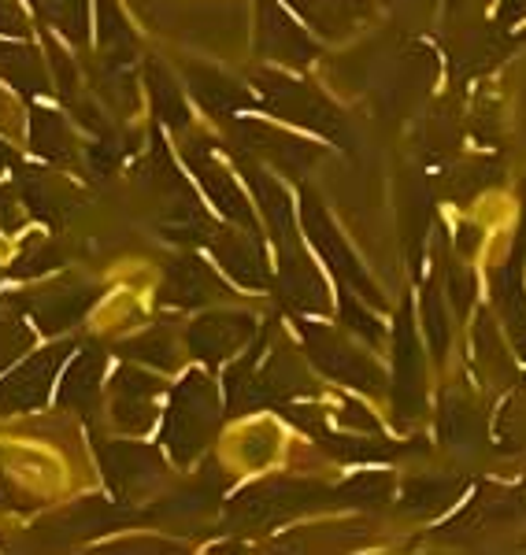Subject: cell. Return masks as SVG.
Masks as SVG:
<instances>
[{
  "label": "cell",
  "mask_w": 526,
  "mask_h": 555,
  "mask_svg": "<svg viewBox=\"0 0 526 555\" xmlns=\"http://www.w3.org/2000/svg\"><path fill=\"white\" fill-rule=\"evenodd\" d=\"M441 437L452 444H463L475 437V415H471L467 404H460V400H449L441 411Z\"/></svg>",
  "instance_id": "29"
},
{
  "label": "cell",
  "mask_w": 526,
  "mask_h": 555,
  "mask_svg": "<svg viewBox=\"0 0 526 555\" xmlns=\"http://www.w3.org/2000/svg\"><path fill=\"white\" fill-rule=\"evenodd\" d=\"M26 348H30V330L20 319H0V371Z\"/></svg>",
  "instance_id": "30"
},
{
  "label": "cell",
  "mask_w": 526,
  "mask_h": 555,
  "mask_svg": "<svg viewBox=\"0 0 526 555\" xmlns=\"http://www.w3.org/2000/svg\"><path fill=\"white\" fill-rule=\"evenodd\" d=\"M342 315L349 319V330H356V334H363L371 345L382 341V326L374 322V315H368V311H360V304L352 300V293H345L342 297Z\"/></svg>",
  "instance_id": "32"
},
{
  "label": "cell",
  "mask_w": 526,
  "mask_h": 555,
  "mask_svg": "<svg viewBox=\"0 0 526 555\" xmlns=\"http://www.w3.org/2000/svg\"><path fill=\"white\" fill-rule=\"evenodd\" d=\"M0 78L12 82L15 89H23V93H44V89H49V78H44L38 52L26 49V44L0 41Z\"/></svg>",
  "instance_id": "21"
},
{
  "label": "cell",
  "mask_w": 526,
  "mask_h": 555,
  "mask_svg": "<svg viewBox=\"0 0 526 555\" xmlns=\"http://www.w3.org/2000/svg\"><path fill=\"white\" fill-rule=\"evenodd\" d=\"M242 171L248 175V182H253L256 196L264 201V215H267V222H271L274 234H279L282 245L297 241V234H293V201H290V193H285L271 175H264L256 164H248V159H242Z\"/></svg>",
  "instance_id": "18"
},
{
  "label": "cell",
  "mask_w": 526,
  "mask_h": 555,
  "mask_svg": "<svg viewBox=\"0 0 526 555\" xmlns=\"http://www.w3.org/2000/svg\"><path fill=\"white\" fill-rule=\"evenodd\" d=\"M70 352V345H56L44 348V352L30 356L20 371H12L4 382H0V411H30L41 408L52 392V382H56V371L64 366Z\"/></svg>",
  "instance_id": "6"
},
{
  "label": "cell",
  "mask_w": 526,
  "mask_h": 555,
  "mask_svg": "<svg viewBox=\"0 0 526 555\" xmlns=\"http://www.w3.org/2000/svg\"><path fill=\"white\" fill-rule=\"evenodd\" d=\"M426 326H431V341H434V352H445V345H449V330H445V311H438V297H434V289L426 293Z\"/></svg>",
  "instance_id": "34"
},
{
  "label": "cell",
  "mask_w": 526,
  "mask_h": 555,
  "mask_svg": "<svg viewBox=\"0 0 526 555\" xmlns=\"http://www.w3.org/2000/svg\"><path fill=\"white\" fill-rule=\"evenodd\" d=\"M248 334H253L248 315H204L190 326L185 341H190V352L201 356L204 363H219L234 356L248 341Z\"/></svg>",
  "instance_id": "9"
},
{
  "label": "cell",
  "mask_w": 526,
  "mask_h": 555,
  "mask_svg": "<svg viewBox=\"0 0 526 555\" xmlns=\"http://www.w3.org/2000/svg\"><path fill=\"white\" fill-rule=\"evenodd\" d=\"M497 308L504 315V326L512 334L515 352L526 360V289H523V271L519 263H508L497 274Z\"/></svg>",
  "instance_id": "19"
},
{
  "label": "cell",
  "mask_w": 526,
  "mask_h": 555,
  "mask_svg": "<svg viewBox=\"0 0 526 555\" xmlns=\"http://www.w3.org/2000/svg\"><path fill=\"white\" fill-rule=\"evenodd\" d=\"M190 89L204 104V112H211V115H234L253 104L242 86L230 82L227 75H219V70H211V67H190Z\"/></svg>",
  "instance_id": "16"
},
{
  "label": "cell",
  "mask_w": 526,
  "mask_h": 555,
  "mask_svg": "<svg viewBox=\"0 0 526 555\" xmlns=\"http://www.w3.org/2000/svg\"><path fill=\"white\" fill-rule=\"evenodd\" d=\"M44 20L56 23L70 41L86 38V0H44Z\"/></svg>",
  "instance_id": "28"
},
{
  "label": "cell",
  "mask_w": 526,
  "mask_h": 555,
  "mask_svg": "<svg viewBox=\"0 0 526 555\" xmlns=\"http://www.w3.org/2000/svg\"><path fill=\"white\" fill-rule=\"evenodd\" d=\"M222 297V285L216 274L201 263V259H178L171 267V282H167V300L182 304V308H197L204 300Z\"/></svg>",
  "instance_id": "17"
},
{
  "label": "cell",
  "mask_w": 526,
  "mask_h": 555,
  "mask_svg": "<svg viewBox=\"0 0 526 555\" xmlns=\"http://www.w3.org/2000/svg\"><path fill=\"white\" fill-rule=\"evenodd\" d=\"M342 423L345 426H363V429H374V426H379V423H374V418L371 415H363V408H356V404H342Z\"/></svg>",
  "instance_id": "36"
},
{
  "label": "cell",
  "mask_w": 526,
  "mask_h": 555,
  "mask_svg": "<svg viewBox=\"0 0 526 555\" xmlns=\"http://www.w3.org/2000/svg\"><path fill=\"white\" fill-rule=\"evenodd\" d=\"M300 222H305L308 241L316 245V253L323 256V263L330 267V271L342 278L345 285H352V289L360 293V297H368L371 304H379L382 293L374 289V282L368 278V271H363L360 259L352 256V248L345 245L342 234L334 230V222H330L326 208L319 204V196L311 193V190L300 193Z\"/></svg>",
  "instance_id": "3"
},
{
  "label": "cell",
  "mask_w": 526,
  "mask_h": 555,
  "mask_svg": "<svg viewBox=\"0 0 526 555\" xmlns=\"http://www.w3.org/2000/svg\"><path fill=\"white\" fill-rule=\"evenodd\" d=\"M127 356H138V360H153L156 366H175V356H171V341L164 334H149L141 341H133L127 348Z\"/></svg>",
  "instance_id": "31"
},
{
  "label": "cell",
  "mask_w": 526,
  "mask_h": 555,
  "mask_svg": "<svg viewBox=\"0 0 526 555\" xmlns=\"http://www.w3.org/2000/svg\"><path fill=\"white\" fill-rule=\"evenodd\" d=\"M234 130L242 133V141L248 149H256L260 156H267L271 164H279L282 171L300 175L305 167H311L319 159V149L308 145V141L293 138V133H282L274 127H264V122H234Z\"/></svg>",
  "instance_id": "11"
},
{
  "label": "cell",
  "mask_w": 526,
  "mask_h": 555,
  "mask_svg": "<svg viewBox=\"0 0 526 555\" xmlns=\"http://www.w3.org/2000/svg\"><path fill=\"white\" fill-rule=\"evenodd\" d=\"M300 337H305L311 363H316L326 378H334L342 385H356V389H368V392L382 389L379 366L363 352H356L342 334H334V330H326V326H316V322H300Z\"/></svg>",
  "instance_id": "4"
},
{
  "label": "cell",
  "mask_w": 526,
  "mask_h": 555,
  "mask_svg": "<svg viewBox=\"0 0 526 555\" xmlns=\"http://www.w3.org/2000/svg\"><path fill=\"white\" fill-rule=\"evenodd\" d=\"M101 463L108 470V481L119 496H130V492L149 489L153 481L164 474L159 467V455L153 449H141V444H101Z\"/></svg>",
  "instance_id": "8"
},
{
  "label": "cell",
  "mask_w": 526,
  "mask_h": 555,
  "mask_svg": "<svg viewBox=\"0 0 526 555\" xmlns=\"http://www.w3.org/2000/svg\"><path fill=\"white\" fill-rule=\"evenodd\" d=\"M463 492V481L457 478H415L405 489V507L415 515H434L441 507H449Z\"/></svg>",
  "instance_id": "24"
},
{
  "label": "cell",
  "mask_w": 526,
  "mask_h": 555,
  "mask_svg": "<svg viewBox=\"0 0 526 555\" xmlns=\"http://www.w3.org/2000/svg\"><path fill=\"white\" fill-rule=\"evenodd\" d=\"M156 378L138 366H127L115 378V423L130 434H145L153 426V397H156Z\"/></svg>",
  "instance_id": "13"
},
{
  "label": "cell",
  "mask_w": 526,
  "mask_h": 555,
  "mask_svg": "<svg viewBox=\"0 0 526 555\" xmlns=\"http://www.w3.org/2000/svg\"><path fill=\"white\" fill-rule=\"evenodd\" d=\"M260 49L274 60H290V64H308L311 60V41L300 34V26L282 12L274 0L260 4Z\"/></svg>",
  "instance_id": "15"
},
{
  "label": "cell",
  "mask_w": 526,
  "mask_h": 555,
  "mask_svg": "<svg viewBox=\"0 0 526 555\" xmlns=\"http://www.w3.org/2000/svg\"><path fill=\"white\" fill-rule=\"evenodd\" d=\"M285 4L297 8L316 30L342 34L368 12V0H285Z\"/></svg>",
  "instance_id": "22"
},
{
  "label": "cell",
  "mask_w": 526,
  "mask_h": 555,
  "mask_svg": "<svg viewBox=\"0 0 526 555\" xmlns=\"http://www.w3.org/2000/svg\"><path fill=\"white\" fill-rule=\"evenodd\" d=\"M449 289H452V297H457V308L467 311L471 297H475V282H471V278H463L460 271H452L449 274Z\"/></svg>",
  "instance_id": "35"
},
{
  "label": "cell",
  "mask_w": 526,
  "mask_h": 555,
  "mask_svg": "<svg viewBox=\"0 0 526 555\" xmlns=\"http://www.w3.org/2000/svg\"><path fill=\"white\" fill-rule=\"evenodd\" d=\"M101 374H104V356L97 348H86L75 363H70L64 385H60V404L64 408H89L97 400L101 389Z\"/></svg>",
  "instance_id": "20"
},
{
  "label": "cell",
  "mask_w": 526,
  "mask_h": 555,
  "mask_svg": "<svg viewBox=\"0 0 526 555\" xmlns=\"http://www.w3.org/2000/svg\"><path fill=\"white\" fill-rule=\"evenodd\" d=\"M149 93H153V107H156V115L167 122V127H175V130H182L185 122H190V115H185V104H182V96H178V89L171 78L164 75V67H149Z\"/></svg>",
  "instance_id": "26"
},
{
  "label": "cell",
  "mask_w": 526,
  "mask_h": 555,
  "mask_svg": "<svg viewBox=\"0 0 526 555\" xmlns=\"http://www.w3.org/2000/svg\"><path fill=\"white\" fill-rule=\"evenodd\" d=\"M389 489H394V481H389V474H356L345 489H337V504H382V500L389 496Z\"/></svg>",
  "instance_id": "27"
},
{
  "label": "cell",
  "mask_w": 526,
  "mask_h": 555,
  "mask_svg": "<svg viewBox=\"0 0 526 555\" xmlns=\"http://www.w3.org/2000/svg\"><path fill=\"white\" fill-rule=\"evenodd\" d=\"M323 496H326V489L316 486V481L271 478V481H264V486L245 489L242 496L234 500L230 512L238 518H245V522H274V518L305 512V507L319 504Z\"/></svg>",
  "instance_id": "5"
},
{
  "label": "cell",
  "mask_w": 526,
  "mask_h": 555,
  "mask_svg": "<svg viewBox=\"0 0 526 555\" xmlns=\"http://www.w3.org/2000/svg\"><path fill=\"white\" fill-rule=\"evenodd\" d=\"M86 304H89V293H82V289L44 293V297L34 304V319H38L44 330H67L82 319Z\"/></svg>",
  "instance_id": "25"
},
{
  "label": "cell",
  "mask_w": 526,
  "mask_h": 555,
  "mask_svg": "<svg viewBox=\"0 0 526 555\" xmlns=\"http://www.w3.org/2000/svg\"><path fill=\"white\" fill-rule=\"evenodd\" d=\"M185 159H190V171L197 175V182H201V190L208 193V201L216 204L230 222H238V227H245L248 234H256V215L248 208L242 185L234 182V175H230L208 149H190Z\"/></svg>",
  "instance_id": "7"
},
{
  "label": "cell",
  "mask_w": 526,
  "mask_h": 555,
  "mask_svg": "<svg viewBox=\"0 0 526 555\" xmlns=\"http://www.w3.org/2000/svg\"><path fill=\"white\" fill-rule=\"evenodd\" d=\"M394 397H397V415L400 423L415 418L423 411V360H419L412 315L397 322V378H394Z\"/></svg>",
  "instance_id": "12"
},
{
  "label": "cell",
  "mask_w": 526,
  "mask_h": 555,
  "mask_svg": "<svg viewBox=\"0 0 526 555\" xmlns=\"http://www.w3.org/2000/svg\"><path fill=\"white\" fill-rule=\"evenodd\" d=\"M256 86H260L267 112L282 115L285 122H297V127H305L311 133H323V138L345 145L342 115H337V107L323 101L311 86L282 75V70H260V75H256Z\"/></svg>",
  "instance_id": "2"
},
{
  "label": "cell",
  "mask_w": 526,
  "mask_h": 555,
  "mask_svg": "<svg viewBox=\"0 0 526 555\" xmlns=\"http://www.w3.org/2000/svg\"><path fill=\"white\" fill-rule=\"evenodd\" d=\"M211 253L222 263V271L245 289H267V263L253 234H211Z\"/></svg>",
  "instance_id": "14"
},
{
  "label": "cell",
  "mask_w": 526,
  "mask_h": 555,
  "mask_svg": "<svg viewBox=\"0 0 526 555\" xmlns=\"http://www.w3.org/2000/svg\"><path fill=\"white\" fill-rule=\"evenodd\" d=\"M30 145L52 164H70L75 159V141H70L67 122L56 112H44V107L30 115Z\"/></svg>",
  "instance_id": "23"
},
{
  "label": "cell",
  "mask_w": 526,
  "mask_h": 555,
  "mask_svg": "<svg viewBox=\"0 0 526 555\" xmlns=\"http://www.w3.org/2000/svg\"><path fill=\"white\" fill-rule=\"evenodd\" d=\"M219 426V397L216 385L204 374H185L175 389L171 411H167V449L175 452L178 463H190L208 437Z\"/></svg>",
  "instance_id": "1"
},
{
  "label": "cell",
  "mask_w": 526,
  "mask_h": 555,
  "mask_svg": "<svg viewBox=\"0 0 526 555\" xmlns=\"http://www.w3.org/2000/svg\"><path fill=\"white\" fill-rule=\"evenodd\" d=\"M30 26H26V12L20 0H0V38H26Z\"/></svg>",
  "instance_id": "33"
},
{
  "label": "cell",
  "mask_w": 526,
  "mask_h": 555,
  "mask_svg": "<svg viewBox=\"0 0 526 555\" xmlns=\"http://www.w3.org/2000/svg\"><path fill=\"white\" fill-rule=\"evenodd\" d=\"M282 297L290 308L316 311V315H323L330 308V293L323 285V274L308 263L305 253L297 248V241L282 245Z\"/></svg>",
  "instance_id": "10"
}]
</instances>
